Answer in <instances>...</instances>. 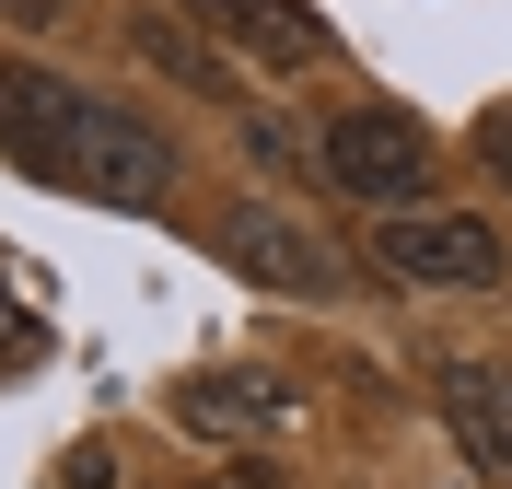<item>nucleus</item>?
<instances>
[{"instance_id": "nucleus-1", "label": "nucleus", "mask_w": 512, "mask_h": 489, "mask_svg": "<svg viewBox=\"0 0 512 489\" xmlns=\"http://www.w3.org/2000/svg\"><path fill=\"white\" fill-rule=\"evenodd\" d=\"M0 152L24 175H47V187H70V198H105V210H152L175 187V140L152 117H128L94 82L24 70V59H0Z\"/></svg>"}, {"instance_id": "nucleus-8", "label": "nucleus", "mask_w": 512, "mask_h": 489, "mask_svg": "<svg viewBox=\"0 0 512 489\" xmlns=\"http://www.w3.org/2000/svg\"><path fill=\"white\" fill-rule=\"evenodd\" d=\"M128 47H140L152 70H175L187 94H222V59H198V47H187V24H163V12H152V24H128Z\"/></svg>"}, {"instance_id": "nucleus-2", "label": "nucleus", "mask_w": 512, "mask_h": 489, "mask_svg": "<svg viewBox=\"0 0 512 489\" xmlns=\"http://www.w3.org/2000/svg\"><path fill=\"white\" fill-rule=\"evenodd\" d=\"M315 175L338 198H361V210H431V129H419L408 105H350V117H326L315 129Z\"/></svg>"}, {"instance_id": "nucleus-4", "label": "nucleus", "mask_w": 512, "mask_h": 489, "mask_svg": "<svg viewBox=\"0 0 512 489\" xmlns=\"http://www.w3.org/2000/svg\"><path fill=\"white\" fill-rule=\"evenodd\" d=\"M210 257L245 268L256 292H315V303L350 280V268L326 257V233H315V222H291V210H268V198H233L222 222H210Z\"/></svg>"}, {"instance_id": "nucleus-6", "label": "nucleus", "mask_w": 512, "mask_h": 489, "mask_svg": "<svg viewBox=\"0 0 512 489\" xmlns=\"http://www.w3.org/2000/svg\"><path fill=\"white\" fill-rule=\"evenodd\" d=\"M443 431H454V455L489 466V478L512 466V373L501 361H443Z\"/></svg>"}, {"instance_id": "nucleus-9", "label": "nucleus", "mask_w": 512, "mask_h": 489, "mask_svg": "<svg viewBox=\"0 0 512 489\" xmlns=\"http://www.w3.org/2000/svg\"><path fill=\"white\" fill-rule=\"evenodd\" d=\"M478 163L512 187V105H489V117H478Z\"/></svg>"}, {"instance_id": "nucleus-7", "label": "nucleus", "mask_w": 512, "mask_h": 489, "mask_svg": "<svg viewBox=\"0 0 512 489\" xmlns=\"http://www.w3.org/2000/svg\"><path fill=\"white\" fill-rule=\"evenodd\" d=\"M175 408H187V431H268V420H291V385H187L175 396Z\"/></svg>"}, {"instance_id": "nucleus-3", "label": "nucleus", "mask_w": 512, "mask_h": 489, "mask_svg": "<svg viewBox=\"0 0 512 489\" xmlns=\"http://www.w3.org/2000/svg\"><path fill=\"white\" fill-rule=\"evenodd\" d=\"M373 268L396 292H501L512 245L478 222V210H384L373 222Z\"/></svg>"}, {"instance_id": "nucleus-10", "label": "nucleus", "mask_w": 512, "mask_h": 489, "mask_svg": "<svg viewBox=\"0 0 512 489\" xmlns=\"http://www.w3.org/2000/svg\"><path fill=\"white\" fill-rule=\"evenodd\" d=\"M0 12H12V24H59V0H0Z\"/></svg>"}, {"instance_id": "nucleus-5", "label": "nucleus", "mask_w": 512, "mask_h": 489, "mask_svg": "<svg viewBox=\"0 0 512 489\" xmlns=\"http://www.w3.org/2000/svg\"><path fill=\"white\" fill-rule=\"evenodd\" d=\"M187 12L222 35V47H245L256 70H326L338 59V35L303 12V0H187Z\"/></svg>"}]
</instances>
